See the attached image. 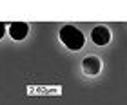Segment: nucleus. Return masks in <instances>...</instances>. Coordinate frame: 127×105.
<instances>
[{
	"label": "nucleus",
	"mask_w": 127,
	"mask_h": 105,
	"mask_svg": "<svg viewBox=\"0 0 127 105\" xmlns=\"http://www.w3.org/2000/svg\"><path fill=\"white\" fill-rule=\"evenodd\" d=\"M60 40H62V44L65 45L67 49H71V51H78V49H82L84 47V44H85V38H84V33L80 31L78 27H74V26H64L60 29Z\"/></svg>",
	"instance_id": "nucleus-1"
},
{
	"label": "nucleus",
	"mask_w": 127,
	"mask_h": 105,
	"mask_svg": "<svg viewBox=\"0 0 127 105\" xmlns=\"http://www.w3.org/2000/svg\"><path fill=\"white\" fill-rule=\"evenodd\" d=\"M91 38L96 45H107L111 42V31L105 27V26H98L91 31Z\"/></svg>",
	"instance_id": "nucleus-2"
},
{
	"label": "nucleus",
	"mask_w": 127,
	"mask_h": 105,
	"mask_svg": "<svg viewBox=\"0 0 127 105\" xmlns=\"http://www.w3.org/2000/svg\"><path fill=\"white\" fill-rule=\"evenodd\" d=\"M29 33V26L24 24V22H15V24L9 26V34L13 40H24Z\"/></svg>",
	"instance_id": "nucleus-3"
},
{
	"label": "nucleus",
	"mask_w": 127,
	"mask_h": 105,
	"mask_svg": "<svg viewBox=\"0 0 127 105\" xmlns=\"http://www.w3.org/2000/svg\"><path fill=\"white\" fill-rule=\"evenodd\" d=\"M82 69H84V73L85 74H98L100 73V69H102V62L98 60L96 56H87L85 60L82 62Z\"/></svg>",
	"instance_id": "nucleus-4"
},
{
	"label": "nucleus",
	"mask_w": 127,
	"mask_h": 105,
	"mask_svg": "<svg viewBox=\"0 0 127 105\" xmlns=\"http://www.w3.org/2000/svg\"><path fill=\"white\" fill-rule=\"evenodd\" d=\"M4 34H5V26H4V24H0V38H2Z\"/></svg>",
	"instance_id": "nucleus-5"
}]
</instances>
